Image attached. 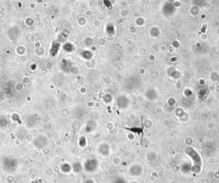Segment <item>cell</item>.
Returning <instances> with one entry per match:
<instances>
[{
	"mask_svg": "<svg viewBox=\"0 0 219 183\" xmlns=\"http://www.w3.org/2000/svg\"><path fill=\"white\" fill-rule=\"evenodd\" d=\"M116 183H126V181H125V179L121 177H119L117 181H116Z\"/></svg>",
	"mask_w": 219,
	"mask_h": 183,
	"instance_id": "277c9868",
	"label": "cell"
},
{
	"mask_svg": "<svg viewBox=\"0 0 219 183\" xmlns=\"http://www.w3.org/2000/svg\"><path fill=\"white\" fill-rule=\"evenodd\" d=\"M98 166V161L96 158H91L86 161L83 167L87 172H93L96 171Z\"/></svg>",
	"mask_w": 219,
	"mask_h": 183,
	"instance_id": "6da1fadb",
	"label": "cell"
},
{
	"mask_svg": "<svg viewBox=\"0 0 219 183\" xmlns=\"http://www.w3.org/2000/svg\"><path fill=\"white\" fill-rule=\"evenodd\" d=\"M82 166L80 163L76 162L73 164V171L76 173H79L81 171Z\"/></svg>",
	"mask_w": 219,
	"mask_h": 183,
	"instance_id": "3957f363",
	"label": "cell"
},
{
	"mask_svg": "<svg viewBox=\"0 0 219 183\" xmlns=\"http://www.w3.org/2000/svg\"><path fill=\"white\" fill-rule=\"evenodd\" d=\"M142 172V168L141 166L135 164L132 166L129 169V174L131 176H139Z\"/></svg>",
	"mask_w": 219,
	"mask_h": 183,
	"instance_id": "7a4b0ae2",
	"label": "cell"
}]
</instances>
